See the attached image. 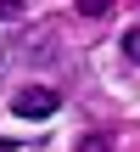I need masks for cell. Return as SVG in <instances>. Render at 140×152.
<instances>
[{
  "label": "cell",
  "instance_id": "cell-1",
  "mask_svg": "<svg viewBox=\"0 0 140 152\" xmlns=\"http://www.w3.org/2000/svg\"><path fill=\"white\" fill-rule=\"evenodd\" d=\"M56 107H62V96H56L51 85H22V90L11 96V113H17V118H51Z\"/></svg>",
  "mask_w": 140,
  "mask_h": 152
},
{
  "label": "cell",
  "instance_id": "cell-2",
  "mask_svg": "<svg viewBox=\"0 0 140 152\" xmlns=\"http://www.w3.org/2000/svg\"><path fill=\"white\" fill-rule=\"evenodd\" d=\"M123 56H129V62H140V23L123 34Z\"/></svg>",
  "mask_w": 140,
  "mask_h": 152
},
{
  "label": "cell",
  "instance_id": "cell-3",
  "mask_svg": "<svg viewBox=\"0 0 140 152\" xmlns=\"http://www.w3.org/2000/svg\"><path fill=\"white\" fill-rule=\"evenodd\" d=\"M79 152H112V147H107V135H84V141H79Z\"/></svg>",
  "mask_w": 140,
  "mask_h": 152
},
{
  "label": "cell",
  "instance_id": "cell-4",
  "mask_svg": "<svg viewBox=\"0 0 140 152\" xmlns=\"http://www.w3.org/2000/svg\"><path fill=\"white\" fill-rule=\"evenodd\" d=\"M0 17L11 23V17H22V6H17V0H0Z\"/></svg>",
  "mask_w": 140,
  "mask_h": 152
},
{
  "label": "cell",
  "instance_id": "cell-5",
  "mask_svg": "<svg viewBox=\"0 0 140 152\" xmlns=\"http://www.w3.org/2000/svg\"><path fill=\"white\" fill-rule=\"evenodd\" d=\"M0 152H45V147H11V141H0Z\"/></svg>",
  "mask_w": 140,
  "mask_h": 152
}]
</instances>
